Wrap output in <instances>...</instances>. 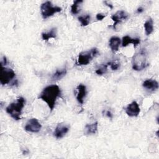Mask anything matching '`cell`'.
Listing matches in <instances>:
<instances>
[{"mask_svg":"<svg viewBox=\"0 0 159 159\" xmlns=\"http://www.w3.org/2000/svg\"><path fill=\"white\" fill-rule=\"evenodd\" d=\"M25 104V99L23 97H19L16 102H13L8 105L6 108V112L16 120L21 119L22 109Z\"/></svg>","mask_w":159,"mask_h":159,"instance_id":"7a4b0ae2","label":"cell"},{"mask_svg":"<svg viewBox=\"0 0 159 159\" xmlns=\"http://www.w3.org/2000/svg\"><path fill=\"white\" fill-rule=\"evenodd\" d=\"M106 16V14H102V13H98L97 14H96V19L98 20H102L103 19H104L105 18V17Z\"/></svg>","mask_w":159,"mask_h":159,"instance_id":"603a6c76","label":"cell"},{"mask_svg":"<svg viewBox=\"0 0 159 159\" xmlns=\"http://www.w3.org/2000/svg\"><path fill=\"white\" fill-rule=\"evenodd\" d=\"M98 122L97 121L92 124H87L84 129V132L86 135L95 134L98 130Z\"/></svg>","mask_w":159,"mask_h":159,"instance_id":"9a60e30c","label":"cell"},{"mask_svg":"<svg viewBox=\"0 0 159 159\" xmlns=\"http://www.w3.org/2000/svg\"><path fill=\"white\" fill-rule=\"evenodd\" d=\"M140 42V40L139 38H131L129 35H125L122 37V47H126L129 44H133L134 47L137 46Z\"/></svg>","mask_w":159,"mask_h":159,"instance_id":"5bb4252c","label":"cell"},{"mask_svg":"<svg viewBox=\"0 0 159 159\" xmlns=\"http://www.w3.org/2000/svg\"><path fill=\"white\" fill-rule=\"evenodd\" d=\"M61 8L58 6H54L50 1H45L40 6V12L43 19H47L52 16L56 13L60 12Z\"/></svg>","mask_w":159,"mask_h":159,"instance_id":"5b68a950","label":"cell"},{"mask_svg":"<svg viewBox=\"0 0 159 159\" xmlns=\"http://www.w3.org/2000/svg\"><path fill=\"white\" fill-rule=\"evenodd\" d=\"M77 93H76V100L77 101L81 104H83L84 98L86 96V87L84 84H80L76 87Z\"/></svg>","mask_w":159,"mask_h":159,"instance_id":"8fae6325","label":"cell"},{"mask_svg":"<svg viewBox=\"0 0 159 159\" xmlns=\"http://www.w3.org/2000/svg\"><path fill=\"white\" fill-rule=\"evenodd\" d=\"M147 53L144 49H141L132 57V66L135 71H141L147 66Z\"/></svg>","mask_w":159,"mask_h":159,"instance_id":"3957f363","label":"cell"},{"mask_svg":"<svg viewBox=\"0 0 159 159\" xmlns=\"http://www.w3.org/2000/svg\"><path fill=\"white\" fill-rule=\"evenodd\" d=\"M142 86L145 89L153 92L158 89V83L153 79H147L143 81Z\"/></svg>","mask_w":159,"mask_h":159,"instance_id":"7c38bea8","label":"cell"},{"mask_svg":"<svg viewBox=\"0 0 159 159\" xmlns=\"http://www.w3.org/2000/svg\"><path fill=\"white\" fill-rule=\"evenodd\" d=\"M42 128V125L39 122L38 119L36 118L30 119L26 123L24 129L27 132L32 133H37L39 132Z\"/></svg>","mask_w":159,"mask_h":159,"instance_id":"52a82bcc","label":"cell"},{"mask_svg":"<svg viewBox=\"0 0 159 159\" xmlns=\"http://www.w3.org/2000/svg\"><path fill=\"white\" fill-rule=\"evenodd\" d=\"M91 20V16L89 14H86L85 16H81L78 17V20L80 22L81 26H87Z\"/></svg>","mask_w":159,"mask_h":159,"instance_id":"ffe728a7","label":"cell"},{"mask_svg":"<svg viewBox=\"0 0 159 159\" xmlns=\"http://www.w3.org/2000/svg\"><path fill=\"white\" fill-rule=\"evenodd\" d=\"M16 76V73L11 68H6L1 65L0 73V83L2 85L9 84Z\"/></svg>","mask_w":159,"mask_h":159,"instance_id":"8992f818","label":"cell"},{"mask_svg":"<svg viewBox=\"0 0 159 159\" xmlns=\"http://www.w3.org/2000/svg\"><path fill=\"white\" fill-rule=\"evenodd\" d=\"M104 3H105V4H106V6H108L110 9H112V8H113V6H112L111 4L109 3L107 1H104Z\"/></svg>","mask_w":159,"mask_h":159,"instance_id":"484cf974","label":"cell"},{"mask_svg":"<svg viewBox=\"0 0 159 159\" xmlns=\"http://www.w3.org/2000/svg\"><path fill=\"white\" fill-rule=\"evenodd\" d=\"M121 40L119 37L116 36H113L110 38L109 40V45L113 53L118 51L119 46L120 45Z\"/></svg>","mask_w":159,"mask_h":159,"instance_id":"4fadbf2b","label":"cell"},{"mask_svg":"<svg viewBox=\"0 0 159 159\" xmlns=\"http://www.w3.org/2000/svg\"><path fill=\"white\" fill-rule=\"evenodd\" d=\"M99 54L97 48H93L88 51L82 52L79 53L77 58V63L79 65H88L93 58Z\"/></svg>","mask_w":159,"mask_h":159,"instance_id":"277c9868","label":"cell"},{"mask_svg":"<svg viewBox=\"0 0 159 159\" xmlns=\"http://www.w3.org/2000/svg\"><path fill=\"white\" fill-rule=\"evenodd\" d=\"M66 74V67L60 68V69H57L55 71V72L52 75V76L51 77L52 80L57 81V80H61L62 78H63L65 76Z\"/></svg>","mask_w":159,"mask_h":159,"instance_id":"e0dca14e","label":"cell"},{"mask_svg":"<svg viewBox=\"0 0 159 159\" xmlns=\"http://www.w3.org/2000/svg\"><path fill=\"white\" fill-rule=\"evenodd\" d=\"M83 2L82 0H76L73 3V4L71 6V12L73 15H76L78 14V12L80 11V5Z\"/></svg>","mask_w":159,"mask_h":159,"instance_id":"d6986e66","label":"cell"},{"mask_svg":"<svg viewBox=\"0 0 159 159\" xmlns=\"http://www.w3.org/2000/svg\"><path fill=\"white\" fill-rule=\"evenodd\" d=\"M125 111V113L129 117H137L140 112V109L139 104L136 101H134L127 105Z\"/></svg>","mask_w":159,"mask_h":159,"instance_id":"9c48e42d","label":"cell"},{"mask_svg":"<svg viewBox=\"0 0 159 159\" xmlns=\"http://www.w3.org/2000/svg\"><path fill=\"white\" fill-rule=\"evenodd\" d=\"M108 66H109V63L101 65V66L96 70V73L98 75H102L103 74H105L107 72Z\"/></svg>","mask_w":159,"mask_h":159,"instance_id":"44dd1931","label":"cell"},{"mask_svg":"<svg viewBox=\"0 0 159 159\" xmlns=\"http://www.w3.org/2000/svg\"><path fill=\"white\" fill-rule=\"evenodd\" d=\"M128 14L123 11V10H120L117 11L115 14H112L111 16V19L114 21L113 24V28L116 29V27L117 24L120 23L123 20H126L128 18Z\"/></svg>","mask_w":159,"mask_h":159,"instance_id":"30bf717a","label":"cell"},{"mask_svg":"<svg viewBox=\"0 0 159 159\" xmlns=\"http://www.w3.org/2000/svg\"><path fill=\"white\" fill-rule=\"evenodd\" d=\"M61 89L58 86L52 84L46 86L40 93L38 98L44 101L51 111H53L55 106L58 98L61 96Z\"/></svg>","mask_w":159,"mask_h":159,"instance_id":"6da1fadb","label":"cell"},{"mask_svg":"<svg viewBox=\"0 0 159 159\" xmlns=\"http://www.w3.org/2000/svg\"><path fill=\"white\" fill-rule=\"evenodd\" d=\"M143 27L145 29V32L147 35H150L153 31V21L151 17H149L144 23Z\"/></svg>","mask_w":159,"mask_h":159,"instance_id":"ac0fdd59","label":"cell"},{"mask_svg":"<svg viewBox=\"0 0 159 159\" xmlns=\"http://www.w3.org/2000/svg\"><path fill=\"white\" fill-rule=\"evenodd\" d=\"M143 11H144V9L143 8V7L140 6V7H139L137 9L136 12H137V13H139V14H140V13L142 12Z\"/></svg>","mask_w":159,"mask_h":159,"instance_id":"cb8c5ba5","label":"cell"},{"mask_svg":"<svg viewBox=\"0 0 159 159\" xmlns=\"http://www.w3.org/2000/svg\"><path fill=\"white\" fill-rule=\"evenodd\" d=\"M70 126L68 124L64 123L58 124L53 132V135L56 139H61L63 138L69 131Z\"/></svg>","mask_w":159,"mask_h":159,"instance_id":"ba28073f","label":"cell"},{"mask_svg":"<svg viewBox=\"0 0 159 159\" xmlns=\"http://www.w3.org/2000/svg\"><path fill=\"white\" fill-rule=\"evenodd\" d=\"M106 116H107L108 117H109V118L112 119V113L111 112V111H106Z\"/></svg>","mask_w":159,"mask_h":159,"instance_id":"d4e9b609","label":"cell"},{"mask_svg":"<svg viewBox=\"0 0 159 159\" xmlns=\"http://www.w3.org/2000/svg\"><path fill=\"white\" fill-rule=\"evenodd\" d=\"M108 63H109V66H110V68L112 70L116 71V70H117L119 68H120V63H119L116 61H110Z\"/></svg>","mask_w":159,"mask_h":159,"instance_id":"7402d4cb","label":"cell"},{"mask_svg":"<svg viewBox=\"0 0 159 159\" xmlns=\"http://www.w3.org/2000/svg\"><path fill=\"white\" fill-rule=\"evenodd\" d=\"M57 29L56 27L52 28L49 31L42 33V39L43 40H48L50 39H55L57 37Z\"/></svg>","mask_w":159,"mask_h":159,"instance_id":"2e32d148","label":"cell"}]
</instances>
